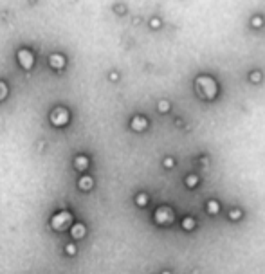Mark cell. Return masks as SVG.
I'll return each instance as SVG.
<instances>
[{"label": "cell", "mask_w": 265, "mask_h": 274, "mask_svg": "<svg viewBox=\"0 0 265 274\" xmlns=\"http://www.w3.org/2000/svg\"><path fill=\"white\" fill-rule=\"evenodd\" d=\"M18 60H20V63L25 68H29L31 63H33V62H31V60H33V54H31L29 51H20V52H18Z\"/></svg>", "instance_id": "1"}, {"label": "cell", "mask_w": 265, "mask_h": 274, "mask_svg": "<svg viewBox=\"0 0 265 274\" xmlns=\"http://www.w3.org/2000/svg\"><path fill=\"white\" fill-rule=\"evenodd\" d=\"M51 65H54V67H63V65H65V58H61V56H51Z\"/></svg>", "instance_id": "2"}]
</instances>
